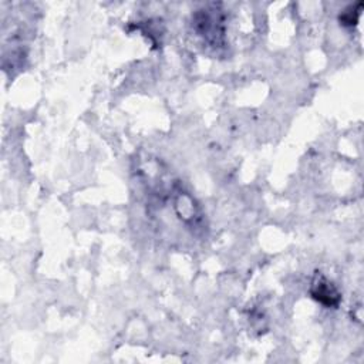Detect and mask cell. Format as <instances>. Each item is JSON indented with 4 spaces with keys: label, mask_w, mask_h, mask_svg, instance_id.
<instances>
[{
    "label": "cell",
    "mask_w": 364,
    "mask_h": 364,
    "mask_svg": "<svg viewBox=\"0 0 364 364\" xmlns=\"http://www.w3.org/2000/svg\"><path fill=\"white\" fill-rule=\"evenodd\" d=\"M312 298L326 307H336L340 303V293L337 289L324 278H319L310 289Z\"/></svg>",
    "instance_id": "cell-1"
}]
</instances>
